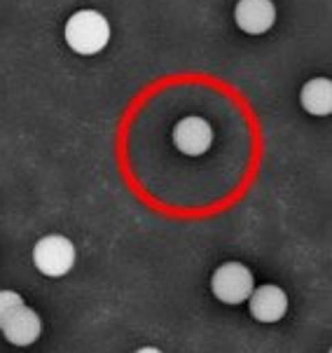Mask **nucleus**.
<instances>
[{"mask_svg":"<svg viewBox=\"0 0 332 353\" xmlns=\"http://www.w3.org/2000/svg\"><path fill=\"white\" fill-rule=\"evenodd\" d=\"M211 290L222 304H241L253 292V272L241 262H225L211 276Z\"/></svg>","mask_w":332,"mask_h":353,"instance_id":"nucleus-3","label":"nucleus"},{"mask_svg":"<svg viewBox=\"0 0 332 353\" xmlns=\"http://www.w3.org/2000/svg\"><path fill=\"white\" fill-rule=\"evenodd\" d=\"M234 21L244 33H267L276 21V10L271 0H239L234 10Z\"/></svg>","mask_w":332,"mask_h":353,"instance_id":"nucleus-6","label":"nucleus"},{"mask_svg":"<svg viewBox=\"0 0 332 353\" xmlns=\"http://www.w3.org/2000/svg\"><path fill=\"white\" fill-rule=\"evenodd\" d=\"M300 103L309 115L325 117L332 112V82L328 77H313L300 92Z\"/></svg>","mask_w":332,"mask_h":353,"instance_id":"nucleus-8","label":"nucleus"},{"mask_svg":"<svg viewBox=\"0 0 332 353\" xmlns=\"http://www.w3.org/2000/svg\"><path fill=\"white\" fill-rule=\"evenodd\" d=\"M3 337L8 339L10 344L14 346H31L40 339V332H42V321L40 316L35 314L33 309H28L23 304L21 309H17L14 314L10 316V321L5 323L3 327Z\"/></svg>","mask_w":332,"mask_h":353,"instance_id":"nucleus-7","label":"nucleus"},{"mask_svg":"<svg viewBox=\"0 0 332 353\" xmlns=\"http://www.w3.org/2000/svg\"><path fill=\"white\" fill-rule=\"evenodd\" d=\"M251 316L260 323H276L286 316L288 311V295L279 285H260L253 288L248 297Z\"/></svg>","mask_w":332,"mask_h":353,"instance_id":"nucleus-5","label":"nucleus"},{"mask_svg":"<svg viewBox=\"0 0 332 353\" xmlns=\"http://www.w3.org/2000/svg\"><path fill=\"white\" fill-rule=\"evenodd\" d=\"M33 265L50 279H61L75 265V246L64 234H47L33 246Z\"/></svg>","mask_w":332,"mask_h":353,"instance_id":"nucleus-2","label":"nucleus"},{"mask_svg":"<svg viewBox=\"0 0 332 353\" xmlns=\"http://www.w3.org/2000/svg\"><path fill=\"white\" fill-rule=\"evenodd\" d=\"M23 307V300L19 292L14 290H0V327L10 321V316L14 314L17 309Z\"/></svg>","mask_w":332,"mask_h":353,"instance_id":"nucleus-9","label":"nucleus"},{"mask_svg":"<svg viewBox=\"0 0 332 353\" xmlns=\"http://www.w3.org/2000/svg\"><path fill=\"white\" fill-rule=\"evenodd\" d=\"M134 353H162L159 349H155V346H143V349H138Z\"/></svg>","mask_w":332,"mask_h":353,"instance_id":"nucleus-10","label":"nucleus"},{"mask_svg":"<svg viewBox=\"0 0 332 353\" xmlns=\"http://www.w3.org/2000/svg\"><path fill=\"white\" fill-rule=\"evenodd\" d=\"M66 43L82 57L99 54L110 40V23L101 12L96 10H80L66 21Z\"/></svg>","mask_w":332,"mask_h":353,"instance_id":"nucleus-1","label":"nucleus"},{"mask_svg":"<svg viewBox=\"0 0 332 353\" xmlns=\"http://www.w3.org/2000/svg\"><path fill=\"white\" fill-rule=\"evenodd\" d=\"M173 143H176L178 150L187 154V157H199L213 143V129L202 117H185L173 129Z\"/></svg>","mask_w":332,"mask_h":353,"instance_id":"nucleus-4","label":"nucleus"}]
</instances>
